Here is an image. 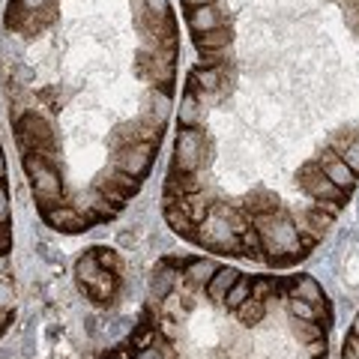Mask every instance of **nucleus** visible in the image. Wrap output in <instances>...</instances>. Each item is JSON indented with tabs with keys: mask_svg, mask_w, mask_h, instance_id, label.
I'll return each mask as SVG.
<instances>
[{
	"mask_svg": "<svg viewBox=\"0 0 359 359\" xmlns=\"http://www.w3.org/2000/svg\"><path fill=\"white\" fill-rule=\"evenodd\" d=\"M198 63L162 212L204 252L290 269L359 186V0H183Z\"/></svg>",
	"mask_w": 359,
	"mask_h": 359,
	"instance_id": "f257e3e1",
	"label": "nucleus"
},
{
	"mask_svg": "<svg viewBox=\"0 0 359 359\" xmlns=\"http://www.w3.org/2000/svg\"><path fill=\"white\" fill-rule=\"evenodd\" d=\"M341 359H359V314L353 318L351 330L344 335V347H341Z\"/></svg>",
	"mask_w": 359,
	"mask_h": 359,
	"instance_id": "39448f33",
	"label": "nucleus"
},
{
	"mask_svg": "<svg viewBox=\"0 0 359 359\" xmlns=\"http://www.w3.org/2000/svg\"><path fill=\"white\" fill-rule=\"evenodd\" d=\"M332 302L311 276L162 257L132 332L99 359H330Z\"/></svg>",
	"mask_w": 359,
	"mask_h": 359,
	"instance_id": "7ed1b4c3",
	"label": "nucleus"
},
{
	"mask_svg": "<svg viewBox=\"0 0 359 359\" xmlns=\"http://www.w3.org/2000/svg\"><path fill=\"white\" fill-rule=\"evenodd\" d=\"M75 282L93 306H114L123 287V257L102 245L87 249L75 261Z\"/></svg>",
	"mask_w": 359,
	"mask_h": 359,
	"instance_id": "20e7f679",
	"label": "nucleus"
},
{
	"mask_svg": "<svg viewBox=\"0 0 359 359\" xmlns=\"http://www.w3.org/2000/svg\"><path fill=\"white\" fill-rule=\"evenodd\" d=\"M9 123L48 228L84 233L141 192L177 90L171 0H9Z\"/></svg>",
	"mask_w": 359,
	"mask_h": 359,
	"instance_id": "f03ea898",
	"label": "nucleus"
}]
</instances>
